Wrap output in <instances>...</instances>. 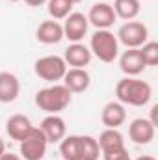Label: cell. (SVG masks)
Here are the masks:
<instances>
[{"label": "cell", "instance_id": "obj_20", "mask_svg": "<svg viewBox=\"0 0 158 160\" xmlns=\"http://www.w3.org/2000/svg\"><path fill=\"white\" fill-rule=\"evenodd\" d=\"M60 155L63 160H80V136H65L60 142Z\"/></svg>", "mask_w": 158, "mask_h": 160}, {"label": "cell", "instance_id": "obj_7", "mask_svg": "<svg viewBox=\"0 0 158 160\" xmlns=\"http://www.w3.org/2000/svg\"><path fill=\"white\" fill-rule=\"evenodd\" d=\"M87 17V22L93 24L97 30H108L114 22H116V11L112 8V4H106V2H97L91 6L89 13L86 15Z\"/></svg>", "mask_w": 158, "mask_h": 160}, {"label": "cell", "instance_id": "obj_24", "mask_svg": "<svg viewBox=\"0 0 158 160\" xmlns=\"http://www.w3.org/2000/svg\"><path fill=\"white\" fill-rule=\"evenodd\" d=\"M102 157H104V160H134V158H130V155H128L126 147H125V149H121V151H116V153L102 155Z\"/></svg>", "mask_w": 158, "mask_h": 160}, {"label": "cell", "instance_id": "obj_30", "mask_svg": "<svg viewBox=\"0 0 158 160\" xmlns=\"http://www.w3.org/2000/svg\"><path fill=\"white\" fill-rule=\"evenodd\" d=\"M9 2H19V0H9Z\"/></svg>", "mask_w": 158, "mask_h": 160}, {"label": "cell", "instance_id": "obj_21", "mask_svg": "<svg viewBox=\"0 0 158 160\" xmlns=\"http://www.w3.org/2000/svg\"><path fill=\"white\" fill-rule=\"evenodd\" d=\"M73 0H47V9L52 21H62L73 13Z\"/></svg>", "mask_w": 158, "mask_h": 160}, {"label": "cell", "instance_id": "obj_26", "mask_svg": "<svg viewBox=\"0 0 158 160\" xmlns=\"http://www.w3.org/2000/svg\"><path fill=\"white\" fill-rule=\"evenodd\" d=\"M0 160H22V158L17 157V155H11V153H4V155L0 157Z\"/></svg>", "mask_w": 158, "mask_h": 160}, {"label": "cell", "instance_id": "obj_8", "mask_svg": "<svg viewBox=\"0 0 158 160\" xmlns=\"http://www.w3.org/2000/svg\"><path fill=\"white\" fill-rule=\"evenodd\" d=\"M63 26V38H67L73 43H80L84 39V36L87 34V17L84 13H78V11H73L65 17V22L62 24Z\"/></svg>", "mask_w": 158, "mask_h": 160}, {"label": "cell", "instance_id": "obj_12", "mask_svg": "<svg viewBox=\"0 0 158 160\" xmlns=\"http://www.w3.org/2000/svg\"><path fill=\"white\" fill-rule=\"evenodd\" d=\"M63 86L71 91V93H84L89 84H91V77L86 69H78V67H71L65 71L63 75Z\"/></svg>", "mask_w": 158, "mask_h": 160}, {"label": "cell", "instance_id": "obj_18", "mask_svg": "<svg viewBox=\"0 0 158 160\" xmlns=\"http://www.w3.org/2000/svg\"><path fill=\"white\" fill-rule=\"evenodd\" d=\"M97 142H99V147H101V155H108V153H116V151L125 149V138L117 128L102 130Z\"/></svg>", "mask_w": 158, "mask_h": 160}, {"label": "cell", "instance_id": "obj_16", "mask_svg": "<svg viewBox=\"0 0 158 160\" xmlns=\"http://www.w3.org/2000/svg\"><path fill=\"white\" fill-rule=\"evenodd\" d=\"M36 38L43 45H56L63 39V26L58 21H43L36 30Z\"/></svg>", "mask_w": 158, "mask_h": 160}, {"label": "cell", "instance_id": "obj_9", "mask_svg": "<svg viewBox=\"0 0 158 160\" xmlns=\"http://www.w3.org/2000/svg\"><path fill=\"white\" fill-rule=\"evenodd\" d=\"M39 130L45 134L48 143H60L67 134V125H65L63 118H60L58 114H48L41 121Z\"/></svg>", "mask_w": 158, "mask_h": 160}, {"label": "cell", "instance_id": "obj_5", "mask_svg": "<svg viewBox=\"0 0 158 160\" xmlns=\"http://www.w3.org/2000/svg\"><path fill=\"white\" fill-rule=\"evenodd\" d=\"M34 71L41 80L47 82H58L63 78L65 71H67V63L63 58L60 56H43L39 60H36L34 63Z\"/></svg>", "mask_w": 158, "mask_h": 160}, {"label": "cell", "instance_id": "obj_2", "mask_svg": "<svg viewBox=\"0 0 158 160\" xmlns=\"http://www.w3.org/2000/svg\"><path fill=\"white\" fill-rule=\"evenodd\" d=\"M71 99H73V93L63 84L43 88L36 93V104L47 114H60L71 104Z\"/></svg>", "mask_w": 158, "mask_h": 160}, {"label": "cell", "instance_id": "obj_29", "mask_svg": "<svg viewBox=\"0 0 158 160\" xmlns=\"http://www.w3.org/2000/svg\"><path fill=\"white\" fill-rule=\"evenodd\" d=\"M78 2H84V0H73V4H78Z\"/></svg>", "mask_w": 158, "mask_h": 160}, {"label": "cell", "instance_id": "obj_3", "mask_svg": "<svg viewBox=\"0 0 158 160\" xmlns=\"http://www.w3.org/2000/svg\"><path fill=\"white\" fill-rule=\"evenodd\" d=\"M89 50H91V54H95L101 62L112 63L119 54L117 36H114V32H110V30H97V32L91 36Z\"/></svg>", "mask_w": 158, "mask_h": 160}, {"label": "cell", "instance_id": "obj_22", "mask_svg": "<svg viewBox=\"0 0 158 160\" xmlns=\"http://www.w3.org/2000/svg\"><path fill=\"white\" fill-rule=\"evenodd\" d=\"M101 147L93 136H80V160H99Z\"/></svg>", "mask_w": 158, "mask_h": 160}, {"label": "cell", "instance_id": "obj_19", "mask_svg": "<svg viewBox=\"0 0 158 160\" xmlns=\"http://www.w3.org/2000/svg\"><path fill=\"white\" fill-rule=\"evenodd\" d=\"M114 11H116V17L119 19H125V21H132L138 17L141 6H140V0H114Z\"/></svg>", "mask_w": 158, "mask_h": 160}, {"label": "cell", "instance_id": "obj_11", "mask_svg": "<svg viewBox=\"0 0 158 160\" xmlns=\"http://www.w3.org/2000/svg\"><path fill=\"white\" fill-rule=\"evenodd\" d=\"M34 128L36 127L32 125V121L28 119L26 116H22V114H13L9 119L6 121V130H7L9 138L15 140V142H19V143L24 138H28Z\"/></svg>", "mask_w": 158, "mask_h": 160}, {"label": "cell", "instance_id": "obj_10", "mask_svg": "<svg viewBox=\"0 0 158 160\" xmlns=\"http://www.w3.org/2000/svg\"><path fill=\"white\" fill-rule=\"evenodd\" d=\"M155 130L156 127L147 118H138L128 125V138L136 145H147L155 140Z\"/></svg>", "mask_w": 158, "mask_h": 160}, {"label": "cell", "instance_id": "obj_4", "mask_svg": "<svg viewBox=\"0 0 158 160\" xmlns=\"http://www.w3.org/2000/svg\"><path fill=\"white\" fill-rule=\"evenodd\" d=\"M117 41L126 48H140L149 41V28L140 21H126L117 32Z\"/></svg>", "mask_w": 158, "mask_h": 160}, {"label": "cell", "instance_id": "obj_6", "mask_svg": "<svg viewBox=\"0 0 158 160\" xmlns=\"http://www.w3.org/2000/svg\"><path fill=\"white\" fill-rule=\"evenodd\" d=\"M47 145L48 142L45 134L39 130V127H36L32 134L21 142V157L24 160H41L47 153Z\"/></svg>", "mask_w": 158, "mask_h": 160}, {"label": "cell", "instance_id": "obj_14", "mask_svg": "<svg viewBox=\"0 0 158 160\" xmlns=\"http://www.w3.org/2000/svg\"><path fill=\"white\" fill-rule=\"evenodd\" d=\"M91 56H93L91 50H89L86 45H82V43H73V45H69V47L65 48V52H63L65 63L71 65V67H78V69H86V65H89Z\"/></svg>", "mask_w": 158, "mask_h": 160}, {"label": "cell", "instance_id": "obj_28", "mask_svg": "<svg viewBox=\"0 0 158 160\" xmlns=\"http://www.w3.org/2000/svg\"><path fill=\"white\" fill-rule=\"evenodd\" d=\"M4 153H6V143H4V140L0 138V157H2Z\"/></svg>", "mask_w": 158, "mask_h": 160}, {"label": "cell", "instance_id": "obj_25", "mask_svg": "<svg viewBox=\"0 0 158 160\" xmlns=\"http://www.w3.org/2000/svg\"><path fill=\"white\" fill-rule=\"evenodd\" d=\"M28 6H32V8H39L43 4H47V0H24Z\"/></svg>", "mask_w": 158, "mask_h": 160}, {"label": "cell", "instance_id": "obj_13", "mask_svg": "<svg viewBox=\"0 0 158 160\" xmlns=\"http://www.w3.org/2000/svg\"><path fill=\"white\" fill-rule=\"evenodd\" d=\"M119 67L126 77H138L140 73H143L145 63L140 54V48H126L119 58Z\"/></svg>", "mask_w": 158, "mask_h": 160}, {"label": "cell", "instance_id": "obj_23", "mask_svg": "<svg viewBox=\"0 0 158 160\" xmlns=\"http://www.w3.org/2000/svg\"><path fill=\"white\" fill-rule=\"evenodd\" d=\"M140 54L143 58L145 67H155L158 65V43L156 41H147L145 45L140 47Z\"/></svg>", "mask_w": 158, "mask_h": 160}, {"label": "cell", "instance_id": "obj_15", "mask_svg": "<svg viewBox=\"0 0 158 160\" xmlns=\"http://www.w3.org/2000/svg\"><path fill=\"white\" fill-rule=\"evenodd\" d=\"M101 119H102V125L106 128H119L125 123V119H126L125 104H121L119 101H112V102L104 104L102 114H101Z\"/></svg>", "mask_w": 158, "mask_h": 160}, {"label": "cell", "instance_id": "obj_1", "mask_svg": "<svg viewBox=\"0 0 158 160\" xmlns=\"http://www.w3.org/2000/svg\"><path fill=\"white\" fill-rule=\"evenodd\" d=\"M116 95L121 104L128 106H145L153 97V88L149 82L134 77H125L116 86Z\"/></svg>", "mask_w": 158, "mask_h": 160}, {"label": "cell", "instance_id": "obj_17", "mask_svg": "<svg viewBox=\"0 0 158 160\" xmlns=\"http://www.w3.org/2000/svg\"><path fill=\"white\" fill-rule=\"evenodd\" d=\"M21 93V82L19 78L9 73L2 71L0 73V102H13Z\"/></svg>", "mask_w": 158, "mask_h": 160}, {"label": "cell", "instance_id": "obj_27", "mask_svg": "<svg viewBox=\"0 0 158 160\" xmlns=\"http://www.w3.org/2000/svg\"><path fill=\"white\" fill-rule=\"evenodd\" d=\"M136 160H156L155 157H151V155H141V157H138Z\"/></svg>", "mask_w": 158, "mask_h": 160}]
</instances>
